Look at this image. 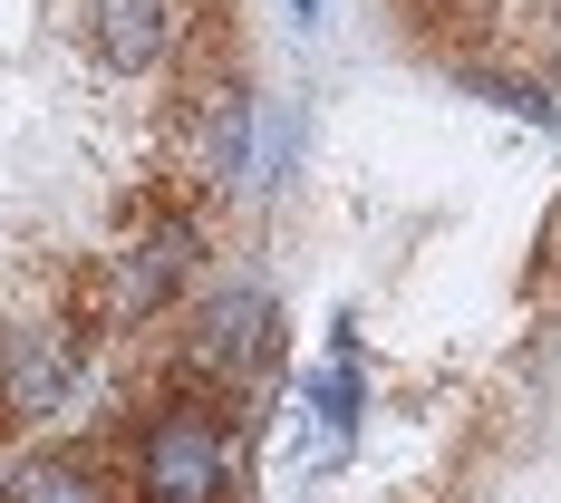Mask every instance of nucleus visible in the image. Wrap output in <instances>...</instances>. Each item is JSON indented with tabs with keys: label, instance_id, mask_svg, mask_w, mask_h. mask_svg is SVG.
Returning <instances> with one entry per match:
<instances>
[{
	"label": "nucleus",
	"instance_id": "1",
	"mask_svg": "<svg viewBox=\"0 0 561 503\" xmlns=\"http://www.w3.org/2000/svg\"><path fill=\"white\" fill-rule=\"evenodd\" d=\"M184 272H194V214H146V224L126 232L116 252H98V272H88V290H98V320H116V330H136V320H156L174 290H184Z\"/></svg>",
	"mask_w": 561,
	"mask_h": 503
},
{
	"label": "nucleus",
	"instance_id": "2",
	"mask_svg": "<svg viewBox=\"0 0 561 503\" xmlns=\"http://www.w3.org/2000/svg\"><path fill=\"white\" fill-rule=\"evenodd\" d=\"M136 494L146 503H224L232 494V436L214 407H165L136 436Z\"/></svg>",
	"mask_w": 561,
	"mask_h": 503
},
{
	"label": "nucleus",
	"instance_id": "3",
	"mask_svg": "<svg viewBox=\"0 0 561 503\" xmlns=\"http://www.w3.org/2000/svg\"><path fill=\"white\" fill-rule=\"evenodd\" d=\"M78 368H88V339L68 320H20L0 330V426H39L78 397Z\"/></svg>",
	"mask_w": 561,
	"mask_h": 503
},
{
	"label": "nucleus",
	"instance_id": "4",
	"mask_svg": "<svg viewBox=\"0 0 561 503\" xmlns=\"http://www.w3.org/2000/svg\"><path fill=\"white\" fill-rule=\"evenodd\" d=\"M272 339H280V310H272V290H214L204 310H194V330H184V378H224V388H242L262 358H272Z\"/></svg>",
	"mask_w": 561,
	"mask_h": 503
},
{
	"label": "nucleus",
	"instance_id": "5",
	"mask_svg": "<svg viewBox=\"0 0 561 503\" xmlns=\"http://www.w3.org/2000/svg\"><path fill=\"white\" fill-rule=\"evenodd\" d=\"M88 39H98V58L116 78H146V68L174 58L184 20H174V0H88Z\"/></svg>",
	"mask_w": 561,
	"mask_h": 503
},
{
	"label": "nucleus",
	"instance_id": "6",
	"mask_svg": "<svg viewBox=\"0 0 561 503\" xmlns=\"http://www.w3.org/2000/svg\"><path fill=\"white\" fill-rule=\"evenodd\" d=\"M0 503H116V494H107V475L88 455H49V465H20L0 484Z\"/></svg>",
	"mask_w": 561,
	"mask_h": 503
},
{
	"label": "nucleus",
	"instance_id": "7",
	"mask_svg": "<svg viewBox=\"0 0 561 503\" xmlns=\"http://www.w3.org/2000/svg\"><path fill=\"white\" fill-rule=\"evenodd\" d=\"M310 416H320L330 446H348V426H358V378H348V368H320V378H310Z\"/></svg>",
	"mask_w": 561,
	"mask_h": 503
},
{
	"label": "nucleus",
	"instance_id": "8",
	"mask_svg": "<svg viewBox=\"0 0 561 503\" xmlns=\"http://www.w3.org/2000/svg\"><path fill=\"white\" fill-rule=\"evenodd\" d=\"M290 10H300V20H320V0H290Z\"/></svg>",
	"mask_w": 561,
	"mask_h": 503
}]
</instances>
